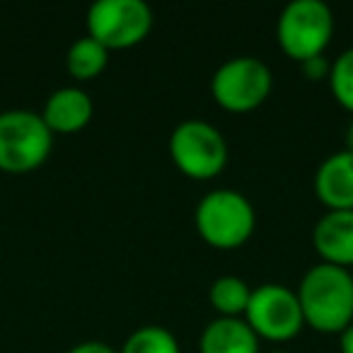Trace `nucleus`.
Returning a JSON list of instances; mask_svg holds the SVG:
<instances>
[{
    "label": "nucleus",
    "mask_w": 353,
    "mask_h": 353,
    "mask_svg": "<svg viewBox=\"0 0 353 353\" xmlns=\"http://www.w3.org/2000/svg\"><path fill=\"white\" fill-rule=\"evenodd\" d=\"M242 319L256 336L269 341L295 339L305 324L298 293L281 283H261L252 288L250 305Z\"/></svg>",
    "instance_id": "6e6552de"
},
{
    "label": "nucleus",
    "mask_w": 353,
    "mask_h": 353,
    "mask_svg": "<svg viewBox=\"0 0 353 353\" xmlns=\"http://www.w3.org/2000/svg\"><path fill=\"white\" fill-rule=\"evenodd\" d=\"M170 157L192 179H213L228 165V143L213 123L187 119L170 133Z\"/></svg>",
    "instance_id": "39448f33"
},
{
    "label": "nucleus",
    "mask_w": 353,
    "mask_h": 353,
    "mask_svg": "<svg viewBox=\"0 0 353 353\" xmlns=\"http://www.w3.org/2000/svg\"><path fill=\"white\" fill-rule=\"evenodd\" d=\"M300 68H303V75L307 80H324L329 78V70H332V63L327 61V56H312V59L303 61L300 63Z\"/></svg>",
    "instance_id": "f3484780"
},
{
    "label": "nucleus",
    "mask_w": 353,
    "mask_h": 353,
    "mask_svg": "<svg viewBox=\"0 0 353 353\" xmlns=\"http://www.w3.org/2000/svg\"><path fill=\"white\" fill-rule=\"evenodd\" d=\"M54 148V133L32 109L0 112V170L25 174L44 165Z\"/></svg>",
    "instance_id": "7ed1b4c3"
},
{
    "label": "nucleus",
    "mask_w": 353,
    "mask_h": 353,
    "mask_svg": "<svg viewBox=\"0 0 353 353\" xmlns=\"http://www.w3.org/2000/svg\"><path fill=\"white\" fill-rule=\"evenodd\" d=\"M271 353H288V351H271Z\"/></svg>",
    "instance_id": "412c9836"
},
{
    "label": "nucleus",
    "mask_w": 353,
    "mask_h": 353,
    "mask_svg": "<svg viewBox=\"0 0 353 353\" xmlns=\"http://www.w3.org/2000/svg\"><path fill=\"white\" fill-rule=\"evenodd\" d=\"M346 145H348V150L353 152V121H351V126H348V131H346Z\"/></svg>",
    "instance_id": "aec40b11"
},
{
    "label": "nucleus",
    "mask_w": 353,
    "mask_h": 353,
    "mask_svg": "<svg viewBox=\"0 0 353 353\" xmlns=\"http://www.w3.org/2000/svg\"><path fill=\"white\" fill-rule=\"evenodd\" d=\"M305 324L322 334H341L353 324V274L327 261L310 266L298 285Z\"/></svg>",
    "instance_id": "f257e3e1"
},
{
    "label": "nucleus",
    "mask_w": 353,
    "mask_h": 353,
    "mask_svg": "<svg viewBox=\"0 0 353 353\" xmlns=\"http://www.w3.org/2000/svg\"><path fill=\"white\" fill-rule=\"evenodd\" d=\"M109 63V49H104L92 37H80L70 44L65 54V68L75 80H92L107 68Z\"/></svg>",
    "instance_id": "ddd939ff"
},
{
    "label": "nucleus",
    "mask_w": 353,
    "mask_h": 353,
    "mask_svg": "<svg viewBox=\"0 0 353 353\" xmlns=\"http://www.w3.org/2000/svg\"><path fill=\"white\" fill-rule=\"evenodd\" d=\"M201 353H259V336L242 317H216L199 339Z\"/></svg>",
    "instance_id": "f8f14e48"
},
{
    "label": "nucleus",
    "mask_w": 353,
    "mask_h": 353,
    "mask_svg": "<svg viewBox=\"0 0 353 353\" xmlns=\"http://www.w3.org/2000/svg\"><path fill=\"white\" fill-rule=\"evenodd\" d=\"M119 353H182V348L170 329L145 324L123 341Z\"/></svg>",
    "instance_id": "2eb2a0df"
},
{
    "label": "nucleus",
    "mask_w": 353,
    "mask_h": 353,
    "mask_svg": "<svg viewBox=\"0 0 353 353\" xmlns=\"http://www.w3.org/2000/svg\"><path fill=\"white\" fill-rule=\"evenodd\" d=\"M312 245L327 264L353 266V211L324 213L312 230Z\"/></svg>",
    "instance_id": "9d476101"
},
{
    "label": "nucleus",
    "mask_w": 353,
    "mask_h": 353,
    "mask_svg": "<svg viewBox=\"0 0 353 353\" xmlns=\"http://www.w3.org/2000/svg\"><path fill=\"white\" fill-rule=\"evenodd\" d=\"M334 34V12L324 0H290L281 10L276 37L285 56L307 61L322 56Z\"/></svg>",
    "instance_id": "20e7f679"
},
{
    "label": "nucleus",
    "mask_w": 353,
    "mask_h": 353,
    "mask_svg": "<svg viewBox=\"0 0 353 353\" xmlns=\"http://www.w3.org/2000/svg\"><path fill=\"white\" fill-rule=\"evenodd\" d=\"M252 298V288L240 276H221L208 288V300L218 317H245Z\"/></svg>",
    "instance_id": "4468645a"
},
{
    "label": "nucleus",
    "mask_w": 353,
    "mask_h": 353,
    "mask_svg": "<svg viewBox=\"0 0 353 353\" xmlns=\"http://www.w3.org/2000/svg\"><path fill=\"white\" fill-rule=\"evenodd\" d=\"M269 65L256 56H235L216 68L211 78V94L228 112H252L266 102L271 92Z\"/></svg>",
    "instance_id": "423d86ee"
},
{
    "label": "nucleus",
    "mask_w": 353,
    "mask_h": 353,
    "mask_svg": "<svg viewBox=\"0 0 353 353\" xmlns=\"http://www.w3.org/2000/svg\"><path fill=\"white\" fill-rule=\"evenodd\" d=\"M314 192L329 211H353V152L348 148L324 157L314 174Z\"/></svg>",
    "instance_id": "1a4fd4ad"
},
{
    "label": "nucleus",
    "mask_w": 353,
    "mask_h": 353,
    "mask_svg": "<svg viewBox=\"0 0 353 353\" xmlns=\"http://www.w3.org/2000/svg\"><path fill=\"white\" fill-rule=\"evenodd\" d=\"M329 88L343 109L353 112V46L334 59L329 70Z\"/></svg>",
    "instance_id": "dca6fc26"
},
{
    "label": "nucleus",
    "mask_w": 353,
    "mask_h": 353,
    "mask_svg": "<svg viewBox=\"0 0 353 353\" xmlns=\"http://www.w3.org/2000/svg\"><path fill=\"white\" fill-rule=\"evenodd\" d=\"M68 353H117V351L104 341H83V343H75Z\"/></svg>",
    "instance_id": "a211bd4d"
},
{
    "label": "nucleus",
    "mask_w": 353,
    "mask_h": 353,
    "mask_svg": "<svg viewBox=\"0 0 353 353\" xmlns=\"http://www.w3.org/2000/svg\"><path fill=\"white\" fill-rule=\"evenodd\" d=\"M339 346H341V353H353V324L339 334Z\"/></svg>",
    "instance_id": "6ab92c4d"
},
{
    "label": "nucleus",
    "mask_w": 353,
    "mask_h": 353,
    "mask_svg": "<svg viewBox=\"0 0 353 353\" xmlns=\"http://www.w3.org/2000/svg\"><path fill=\"white\" fill-rule=\"evenodd\" d=\"M194 223L203 240L216 250H235L252 237L256 213L252 201L235 189H213L194 211Z\"/></svg>",
    "instance_id": "f03ea898"
},
{
    "label": "nucleus",
    "mask_w": 353,
    "mask_h": 353,
    "mask_svg": "<svg viewBox=\"0 0 353 353\" xmlns=\"http://www.w3.org/2000/svg\"><path fill=\"white\" fill-rule=\"evenodd\" d=\"M92 114L94 104L90 94L83 88L65 85V88H59L49 94L41 119L51 128V133H75L88 126Z\"/></svg>",
    "instance_id": "9b49d317"
},
{
    "label": "nucleus",
    "mask_w": 353,
    "mask_h": 353,
    "mask_svg": "<svg viewBox=\"0 0 353 353\" xmlns=\"http://www.w3.org/2000/svg\"><path fill=\"white\" fill-rule=\"evenodd\" d=\"M152 30V10L145 0H94L88 10V37L104 49H131Z\"/></svg>",
    "instance_id": "0eeeda50"
}]
</instances>
